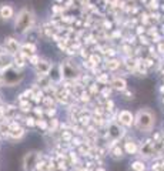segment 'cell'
Returning <instances> with one entry per match:
<instances>
[{
  "mask_svg": "<svg viewBox=\"0 0 164 171\" xmlns=\"http://www.w3.org/2000/svg\"><path fill=\"white\" fill-rule=\"evenodd\" d=\"M153 124H154V120H153L151 113H149V111H140L138 113V116H137V127L141 131H150Z\"/></svg>",
  "mask_w": 164,
  "mask_h": 171,
  "instance_id": "1",
  "label": "cell"
},
{
  "mask_svg": "<svg viewBox=\"0 0 164 171\" xmlns=\"http://www.w3.org/2000/svg\"><path fill=\"white\" fill-rule=\"evenodd\" d=\"M120 121H121L124 125H130L133 123V116H131V113L128 111H121L120 113Z\"/></svg>",
  "mask_w": 164,
  "mask_h": 171,
  "instance_id": "3",
  "label": "cell"
},
{
  "mask_svg": "<svg viewBox=\"0 0 164 171\" xmlns=\"http://www.w3.org/2000/svg\"><path fill=\"white\" fill-rule=\"evenodd\" d=\"M97 171H104V170H97Z\"/></svg>",
  "mask_w": 164,
  "mask_h": 171,
  "instance_id": "7",
  "label": "cell"
},
{
  "mask_svg": "<svg viewBox=\"0 0 164 171\" xmlns=\"http://www.w3.org/2000/svg\"><path fill=\"white\" fill-rule=\"evenodd\" d=\"M126 150H127V151H128V153H130V154H133V153H134V151H136V145H134V144H133V143H127V145H126Z\"/></svg>",
  "mask_w": 164,
  "mask_h": 171,
  "instance_id": "5",
  "label": "cell"
},
{
  "mask_svg": "<svg viewBox=\"0 0 164 171\" xmlns=\"http://www.w3.org/2000/svg\"><path fill=\"white\" fill-rule=\"evenodd\" d=\"M2 14H3V17H10V16H12V9H10V7H7V9H3L2 10Z\"/></svg>",
  "mask_w": 164,
  "mask_h": 171,
  "instance_id": "6",
  "label": "cell"
},
{
  "mask_svg": "<svg viewBox=\"0 0 164 171\" xmlns=\"http://www.w3.org/2000/svg\"><path fill=\"white\" fill-rule=\"evenodd\" d=\"M37 166V154L36 153H29L24 157V170L26 171H33L34 167Z\"/></svg>",
  "mask_w": 164,
  "mask_h": 171,
  "instance_id": "2",
  "label": "cell"
},
{
  "mask_svg": "<svg viewBox=\"0 0 164 171\" xmlns=\"http://www.w3.org/2000/svg\"><path fill=\"white\" fill-rule=\"evenodd\" d=\"M131 167H133V170L134 171H144V164H143V162L136 161Z\"/></svg>",
  "mask_w": 164,
  "mask_h": 171,
  "instance_id": "4",
  "label": "cell"
}]
</instances>
